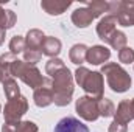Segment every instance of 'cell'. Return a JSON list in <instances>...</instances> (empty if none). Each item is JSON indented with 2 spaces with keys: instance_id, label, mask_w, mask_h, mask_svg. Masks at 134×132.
Instances as JSON below:
<instances>
[{
  "instance_id": "obj_1",
  "label": "cell",
  "mask_w": 134,
  "mask_h": 132,
  "mask_svg": "<svg viewBox=\"0 0 134 132\" xmlns=\"http://www.w3.org/2000/svg\"><path fill=\"white\" fill-rule=\"evenodd\" d=\"M52 90H53V103L58 107H64L67 106L72 97H73V75L72 71L63 67L61 70H58L53 76H52Z\"/></svg>"
},
{
  "instance_id": "obj_2",
  "label": "cell",
  "mask_w": 134,
  "mask_h": 132,
  "mask_svg": "<svg viewBox=\"0 0 134 132\" xmlns=\"http://www.w3.org/2000/svg\"><path fill=\"white\" fill-rule=\"evenodd\" d=\"M76 84L87 93V97L94 99H101L104 92V79L100 71H91L86 67H78L75 70Z\"/></svg>"
},
{
  "instance_id": "obj_3",
  "label": "cell",
  "mask_w": 134,
  "mask_h": 132,
  "mask_svg": "<svg viewBox=\"0 0 134 132\" xmlns=\"http://www.w3.org/2000/svg\"><path fill=\"white\" fill-rule=\"evenodd\" d=\"M101 75L106 76L108 86L115 93H125L131 89L133 79L130 73L117 62H106L100 70Z\"/></svg>"
},
{
  "instance_id": "obj_4",
  "label": "cell",
  "mask_w": 134,
  "mask_h": 132,
  "mask_svg": "<svg viewBox=\"0 0 134 132\" xmlns=\"http://www.w3.org/2000/svg\"><path fill=\"white\" fill-rule=\"evenodd\" d=\"M8 76L22 79L33 90H36L37 87H41L45 82V78L42 76V73L39 71L37 67L30 65V64H27L25 61H20V59H16L11 64L9 70H8Z\"/></svg>"
},
{
  "instance_id": "obj_5",
  "label": "cell",
  "mask_w": 134,
  "mask_h": 132,
  "mask_svg": "<svg viewBox=\"0 0 134 132\" xmlns=\"http://www.w3.org/2000/svg\"><path fill=\"white\" fill-rule=\"evenodd\" d=\"M27 112H28V99L24 95H20L17 98L8 99V103L5 104V109H3L5 123L17 124Z\"/></svg>"
},
{
  "instance_id": "obj_6",
  "label": "cell",
  "mask_w": 134,
  "mask_h": 132,
  "mask_svg": "<svg viewBox=\"0 0 134 132\" xmlns=\"http://www.w3.org/2000/svg\"><path fill=\"white\" fill-rule=\"evenodd\" d=\"M75 112L80 115V118L86 121H97L100 113H98V99H94L87 95L80 97L75 103Z\"/></svg>"
},
{
  "instance_id": "obj_7",
  "label": "cell",
  "mask_w": 134,
  "mask_h": 132,
  "mask_svg": "<svg viewBox=\"0 0 134 132\" xmlns=\"http://www.w3.org/2000/svg\"><path fill=\"white\" fill-rule=\"evenodd\" d=\"M34 104L37 107H47L53 103V90H52V78H45V82L37 87L33 93Z\"/></svg>"
},
{
  "instance_id": "obj_8",
  "label": "cell",
  "mask_w": 134,
  "mask_h": 132,
  "mask_svg": "<svg viewBox=\"0 0 134 132\" xmlns=\"http://www.w3.org/2000/svg\"><path fill=\"white\" fill-rule=\"evenodd\" d=\"M111 58V50L104 45H92L91 48H87V55H86V62L92 64V65H104V62H108Z\"/></svg>"
},
{
  "instance_id": "obj_9",
  "label": "cell",
  "mask_w": 134,
  "mask_h": 132,
  "mask_svg": "<svg viewBox=\"0 0 134 132\" xmlns=\"http://www.w3.org/2000/svg\"><path fill=\"white\" fill-rule=\"evenodd\" d=\"M117 17H114V16H111V14H106L104 17H101L100 22H98V25H97V34H98V37H100L101 40L104 42V44H108V40H109V37L114 34V31L117 30L115 27H117Z\"/></svg>"
},
{
  "instance_id": "obj_10",
  "label": "cell",
  "mask_w": 134,
  "mask_h": 132,
  "mask_svg": "<svg viewBox=\"0 0 134 132\" xmlns=\"http://www.w3.org/2000/svg\"><path fill=\"white\" fill-rule=\"evenodd\" d=\"M53 132H91V131H89V128H87L86 124H83L78 118L64 117V118H61V120L56 123Z\"/></svg>"
},
{
  "instance_id": "obj_11",
  "label": "cell",
  "mask_w": 134,
  "mask_h": 132,
  "mask_svg": "<svg viewBox=\"0 0 134 132\" xmlns=\"http://www.w3.org/2000/svg\"><path fill=\"white\" fill-rule=\"evenodd\" d=\"M119 25L134 27V0H122L120 13L115 16Z\"/></svg>"
},
{
  "instance_id": "obj_12",
  "label": "cell",
  "mask_w": 134,
  "mask_h": 132,
  "mask_svg": "<svg viewBox=\"0 0 134 132\" xmlns=\"http://www.w3.org/2000/svg\"><path fill=\"white\" fill-rule=\"evenodd\" d=\"M61 48H63V44L58 37L45 36V39L42 42V47H41V53L48 56L50 59H53V58H58V55L61 53Z\"/></svg>"
},
{
  "instance_id": "obj_13",
  "label": "cell",
  "mask_w": 134,
  "mask_h": 132,
  "mask_svg": "<svg viewBox=\"0 0 134 132\" xmlns=\"http://www.w3.org/2000/svg\"><path fill=\"white\" fill-rule=\"evenodd\" d=\"M70 6H72V2H64V0H42L41 2V8L48 16H59Z\"/></svg>"
},
{
  "instance_id": "obj_14",
  "label": "cell",
  "mask_w": 134,
  "mask_h": 132,
  "mask_svg": "<svg viewBox=\"0 0 134 132\" xmlns=\"http://www.w3.org/2000/svg\"><path fill=\"white\" fill-rule=\"evenodd\" d=\"M94 20V16L92 13L86 8H76L73 13H72V22L76 28H87Z\"/></svg>"
},
{
  "instance_id": "obj_15",
  "label": "cell",
  "mask_w": 134,
  "mask_h": 132,
  "mask_svg": "<svg viewBox=\"0 0 134 132\" xmlns=\"http://www.w3.org/2000/svg\"><path fill=\"white\" fill-rule=\"evenodd\" d=\"M45 39V34L42 33V30H28V33L25 36V48L27 50H36V51H41V47H42V42Z\"/></svg>"
},
{
  "instance_id": "obj_16",
  "label": "cell",
  "mask_w": 134,
  "mask_h": 132,
  "mask_svg": "<svg viewBox=\"0 0 134 132\" xmlns=\"http://www.w3.org/2000/svg\"><path fill=\"white\" fill-rule=\"evenodd\" d=\"M114 121L122 123V124H128L130 121H133V115H131V109H130V99H122L115 109L114 113Z\"/></svg>"
},
{
  "instance_id": "obj_17",
  "label": "cell",
  "mask_w": 134,
  "mask_h": 132,
  "mask_svg": "<svg viewBox=\"0 0 134 132\" xmlns=\"http://www.w3.org/2000/svg\"><path fill=\"white\" fill-rule=\"evenodd\" d=\"M86 55H87V45L84 44H75L69 51L70 61L78 67H81V64L86 62Z\"/></svg>"
},
{
  "instance_id": "obj_18",
  "label": "cell",
  "mask_w": 134,
  "mask_h": 132,
  "mask_svg": "<svg viewBox=\"0 0 134 132\" xmlns=\"http://www.w3.org/2000/svg\"><path fill=\"white\" fill-rule=\"evenodd\" d=\"M17 22V17H16V13L11 11V9H5L0 6V28L2 30H9L16 25Z\"/></svg>"
},
{
  "instance_id": "obj_19",
  "label": "cell",
  "mask_w": 134,
  "mask_h": 132,
  "mask_svg": "<svg viewBox=\"0 0 134 132\" xmlns=\"http://www.w3.org/2000/svg\"><path fill=\"white\" fill-rule=\"evenodd\" d=\"M2 84H3V93H5V97L8 99L20 97V89H19V86H17V82H16L14 78L8 76V78H5V81Z\"/></svg>"
},
{
  "instance_id": "obj_20",
  "label": "cell",
  "mask_w": 134,
  "mask_h": 132,
  "mask_svg": "<svg viewBox=\"0 0 134 132\" xmlns=\"http://www.w3.org/2000/svg\"><path fill=\"white\" fill-rule=\"evenodd\" d=\"M108 8H109V3L106 0H92V2H87V9L92 13L94 19L95 17H101L104 13H108Z\"/></svg>"
},
{
  "instance_id": "obj_21",
  "label": "cell",
  "mask_w": 134,
  "mask_h": 132,
  "mask_svg": "<svg viewBox=\"0 0 134 132\" xmlns=\"http://www.w3.org/2000/svg\"><path fill=\"white\" fill-rule=\"evenodd\" d=\"M126 42H128L126 34L123 33V31H120V30H115L114 34H112V36L109 37V40H108V44H109L114 50H119V51L126 47Z\"/></svg>"
},
{
  "instance_id": "obj_22",
  "label": "cell",
  "mask_w": 134,
  "mask_h": 132,
  "mask_svg": "<svg viewBox=\"0 0 134 132\" xmlns=\"http://www.w3.org/2000/svg\"><path fill=\"white\" fill-rule=\"evenodd\" d=\"M98 113H100V117H103V118L114 117V113H115L114 103L109 98H104V97L101 99H98Z\"/></svg>"
},
{
  "instance_id": "obj_23",
  "label": "cell",
  "mask_w": 134,
  "mask_h": 132,
  "mask_svg": "<svg viewBox=\"0 0 134 132\" xmlns=\"http://www.w3.org/2000/svg\"><path fill=\"white\" fill-rule=\"evenodd\" d=\"M25 51V37L24 36H14L9 40V53L13 55H19Z\"/></svg>"
},
{
  "instance_id": "obj_24",
  "label": "cell",
  "mask_w": 134,
  "mask_h": 132,
  "mask_svg": "<svg viewBox=\"0 0 134 132\" xmlns=\"http://www.w3.org/2000/svg\"><path fill=\"white\" fill-rule=\"evenodd\" d=\"M63 67H66V64H64V61L63 59H59V58H53V59H50L47 64H45V73L52 78L58 70H61Z\"/></svg>"
},
{
  "instance_id": "obj_25",
  "label": "cell",
  "mask_w": 134,
  "mask_h": 132,
  "mask_svg": "<svg viewBox=\"0 0 134 132\" xmlns=\"http://www.w3.org/2000/svg\"><path fill=\"white\" fill-rule=\"evenodd\" d=\"M41 58H42V53H41V51L27 50V48H25V51H24V61H25L27 64H30V65H36V64L41 61Z\"/></svg>"
},
{
  "instance_id": "obj_26",
  "label": "cell",
  "mask_w": 134,
  "mask_h": 132,
  "mask_svg": "<svg viewBox=\"0 0 134 132\" xmlns=\"http://www.w3.org/2000/svg\"><path fill=\"white\" fill-rule=\"evenodd\" d=\"M119 61L122 64H131L134 62V50L131 47H125L119 51Z\"/></svg>"
},
{
  "instance_id": "obj_27",
  "label": "cell",
  "mask_w": 134,
  "mask_h": 132,
  "mask_svg": "<svg viewBox=\"0 0 134 132\" xmlns=\"http://www.w3.org/2000/svg\"><path fill=\"white\" fill-rule=\"evenodd\" d=\"M16 59H17V58H16V55H13V53H3V55L0 56V67L3 68V71L6 73V76H8V70H9L11 64H13Z\"/></svg>"
},
{
  "instance_id": "obj_28",
  "label": "cell",
  "mask_w": 134,
  "mask_h": 132,
  "mask_svg": "<svg viewBox=\"0 0 134 132\" xmlns=\"http://www.w3.org/2000/svg\"><path fill=\"white\" fill-rule=\"evenodd\" d=\"M39 128L34 121L25 120V121H19L17 123V132H37Z\"/></svg>"
},
{
  "instance_id": "obj_29",
  "label": "cell",
  "mask_w": 134,
  "mask_h": 132,
  "mask_svg": "<svg viewBox=\"0 0 134 132\" xmlns=\"http://www.w3.org/2000/svg\"><path fill=\"white\" fill-rule=\"evenodd\" d=\"M108 132H128V126L126 124H122V123H117V121H112L109 124Z\"/></svg>"
},
{
  "instance_id": "obj_30",
  "label": "cell",
  "mask_w": 134,
  "mask_h": 132,
  "mask_svg": "<svg viewBox=\"0 0 134 132\" xmlns=\"http://www.w3.org/2000/svg\"><path fill=\"white\" fill-rule=\"evenodd\" d=\"M2 132H17V124H13V123H3V126H2Z\"/></svg>"
},
{
  "instance_id": "obj_31",
  "label": "cell",
  "mask_w": 134,
  "mask_h": 132,
  "mask_svg": "<svg viewBox=\"0 0 134 132\" xmlns=\"http://www.w3.org/2000/svg\"><path fill=\"white\" fill-rule=\"evenodd\" d=\"M5 37H6V31L0 28V45H3V42H5Z\"/></svg>"
},
{
  "instance_id": "obj_32",
  "label": "cell",
  "mask_w": 134,
  "mask_h": 132,
  "mask_svg": "<svg viewBox=\"0 0 134 132\" xmlns=\"http://www.w3.org/2000/svg\"><path fill=\"white\" fill-rule=\"evenodd\" d=\"M130 109H131V115H133V120H134V98L130 99Z\"/></svg>"
},
{
  "instance_id": "obj_33",
  "label": "cell",
  "mask_w": 134,
  "mask_h": 132,
  "mask_svg": "<svg viewBox=\"0 0 134 132\" xmlns=\"http://www.w3.org/2000/svg\"><path fill=\"white\" fill-rule=\"evenodd\" d=\"M5 78H8V76H6V73H5V71H3V68H2V67H0V81H2V82H3V81H5Z\"/></svg>"
},
{
  "instance_id": "obj_34",
  "label": "cell",
  "mask_w": 134,
  "mask_h": 132,
  "mask_svg": "<svg viewBox=\"0 0 134 132\" xmlns=\"http://www.w3.org/2000/svg\"><path fill=\"white\" fill-rule=\"evenodd\" d=\"M0 110H2V106H0Z\"/></svg>"
}]
</instances>
